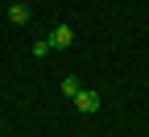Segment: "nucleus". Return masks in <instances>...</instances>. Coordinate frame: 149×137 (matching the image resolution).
Listing matches in <instances>:
<instances>
[{
  "label": "nucleus",
  "mask_w": 149,
  "mask_h": 137,
  "mask_svg": "<svg viewBox=\"0 0 149 137\" xmlns=\"http://www.w3.org/2000/svg\"><path fill=\"white\" fill-rule=\"evenodd\" d=\"M8 21L13 25H25L29 21V4H8Z\"/></svg>",
  "instance_id": "nucleus-3"
},
{
  "label": "nucleus",
  "mask_w": 149,
  "mask_h": 137,
  "mask_svg": "<svg viewBox=\"0 0 149 137\" xmlns=\"http://www.w3.org/2000/svg\"><path fill=\"white\" fill-rule=\"evenodd\" d=\"M79 91H83V83L74 79V75H66V79H62V96H70V100H74Z\"/></svg>",
  "instance_id": "nucleus-4"
},
{
  "label": "nucleus",
  "mask_w": 149,
  "mask_h": 137,
  "mask_svg": "<svg viewBox=\"0 0 149 137\" xmlns=\"http://www.w3.org/2000/svg\"><path fill=\"white\" fill-rule=\"evenodd\" d=\"M50 42H54V50H66V46L74 42V29H70V25H54V33H50Z\"/></svg>",
  "instance_id": "nucleus-2"
},
{
  "label": "nucleus",
  "mask_w": 149,
  "mask_h": 137,
  "mask_svg": "<svg viewBox=\"0 0 149 137\" xmlns=\"http://www.w3.org/2000/svg\"><path fill=\"white\" fill-rule=\"evenodd\" d=\"M74 108H79V112H100V91H91V87H83L79 96H74Z\"/></svg>",
  "instance_id": "nucleus-1"
},
{
  "label": "nucleus",
  "mask_w": 149,
  "mask_h": 137,
  "mask_svg": "<svg viewBox=\"0 0 149 137\" xmlns=\"http://www.w3.org/2000/svg\"><path fill=\"white\" fill-rule=\"evenodd\" d=\"M50 50H54V42H50V37H37V42H33V54H37V58H46Z\"/></svg>",
  "instance_id": "nucleus-5"
}]
</instances>
